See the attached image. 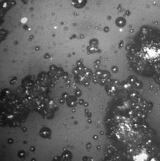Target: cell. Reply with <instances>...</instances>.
<instances>
[{
    "instance_id": "obj_1",
    "label": "cell",
    "mask_w": 160,
    "mask_h": 161,
    "mask_svg": "<svg viewBox=\"0 0 160 161\" xmlns=\"http://www.w3.org/2000/svg\"><path fill=\"white\" fill-rule=\"evenodd\" d=\"M74 76L78 83L87 86L91 81V72L87 68L79 66L74 70Z\"/></svg>"
},
{
    "instance_id": "obj_2",
    "label": "cell",
    "mask_w": 160,
    "mask_h": 161,
    "mask_svg": "<svg viewBox=\"0 0 160 161\" xmlns=\"http://www.w3.org/2000/svg\"><path fill=\"white\" fill-rule=\"evenodd\" d=\"M109 77V75L106 72L99 71L95 73L94 76V79L95 81L99 84H104L108 80V78Z\"/></svg>"
},
{
    "instance_id": "obj_3",
    "label": "cell",
    "mask_w": 160,
    "mask_h": 161,
    "mask_svg": "<svg viewBox=\"0 0 160 161\" xmlns=\"http://www.w3.org/2000/svg\"><path fill=\"white\" fill-rule=\"evenodd\" d=\"M72 2L76 8H82L86 4L87 0H73Z\"/></svg>"
}]
</instances>
